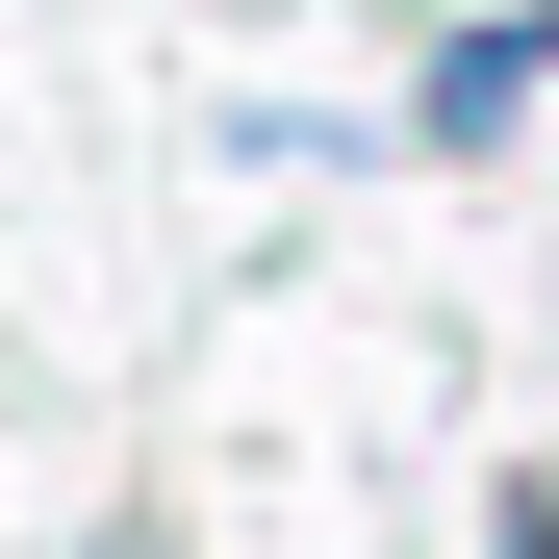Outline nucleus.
Wrapping results in <instances>:
<instances>
[{
    "instance_id": "obj_1",
    "label": "nucleus",
    "mask_w": 559,
    "mask_h": 559,
    "mask_svg": "<svg viewBox=\"0 0 559 559\" xmlns=\"http://www.w3.org/2000/svg\"><path fill=\"white\" fill-rule=\"evenodd\" d=\"M534 51H559V26H457V51H432V153H484V128L534 103Z\"/></svg>"
},
{
    "instance_id": "obj_2",
    "label": "nucleus",
    "mask_w": 559,
    "mask_h": 559,
    "mask_svg": "<svg viewBox=\"0 0 559 559\" xmlns=\"http://www.w3.org/2000/svg\"><path fill=\"white\" fill-rule=\"evenodd\" d=\"M509 559H559V484H534V509H509Z\"/></svg>"
}]
</instances>
